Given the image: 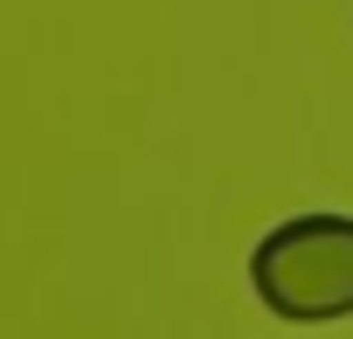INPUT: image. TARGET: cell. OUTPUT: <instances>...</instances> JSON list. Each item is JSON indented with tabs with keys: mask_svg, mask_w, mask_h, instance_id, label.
Instances as JSON below:
<instances>
[{
	"mask_svg": "<svg viewBox=\"0 0 353 339\" xmlns=\"http://www.w3.org/2000/svg\"><path fill=\"white\" fill-rule=\"evenodd\" d=\"M256 305L284 325H339L353 318V215L312 208L284 215L250 256Z\"/></svg>",
	"mask_w": 353,
	"mask_h": 339,
	"instance_id": "6da1fadb",
	"label": "cell"
}]
</instances>
